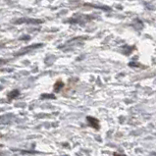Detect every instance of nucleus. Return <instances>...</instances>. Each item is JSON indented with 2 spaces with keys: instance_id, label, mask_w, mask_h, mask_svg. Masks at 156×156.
<instances>
[{
  "instance_id": "f257e3e1",
  "label": "nucleus",
  "mask_w": 156,
  "mask_h": 156,
  "mask_svg": "<svg viewBox=\"0 0 156 156\" xmlns=\"http://www.w3.org/2000/svg\"><path fill=\"white\" fill-rule=\"evenodd\" d=\"M18 94H19V92H18V90H14V91H12L11 93H9V98H14V97H16Z\"/></svg>"
}]
</instances>
